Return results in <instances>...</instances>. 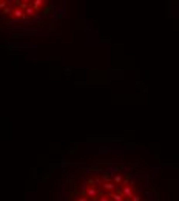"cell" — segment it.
Here are the masks:
<instances>
[{
  "mask_svg": "<svg viewBox=\"0 0 179 201\" xmlns=\"http://www.w3.org/2000/svg\"><path fill=\"white\" fill-rule=\"evenodd\" d=\"M97 201H110V200H108V197H104V195H99V198H97Z\"/></svg>",
  "mask_w": 179,
  "mask_h": 201,
  "instance_id": "obj_6",
  "label": "cell"
},
{
  "mask_svg": "<svg viewBox=\"0 0 179 201\" xmlns=\"http://www.w3.org/2000/svg\"><path fill=\"white\" fill-rule=\"evenodd\" d=\"M102 187H104L105 190H110V192L116 190V184H114V183H110V181H104V184H102Z\"/></svg>",
  "mask_w": 179,
  "mask_h": 201,
  "instance_id": "obj_3",
  "label": "cell"
},
{
  "mask_svg": "<svg viewBox=\"0 0 179 201\" xmlns=\"http://www.w3.org/2000/svg\"><path fill=\"white\" fill-rule=\"evenodd\" d=\"M121 181H122V176H121V175H116V176H114V184H119Z\"/></svg>",
  "mask_w": 179,
  "mask_h": 201,
  "instance_id": "obj_5",
  "label": "cell"
},
{
  "mask_svg": "<svg viewBox=\"0 0 179 201\" xmlns=\"http://www.w3.org/2000/svg\"><path fill=\"white\" fill-rule=\"evenodd\" d=\"M86 197H88V198H91V200H93V201H96L97 198H99V195H100V192L99 190H97V189L93 186V187H90V189H86Z\"/></svg>",
  "mask_w": 179,
  "mask_h": 201,
  "instance_id": "obj_1",
  "label": "cell"
},
{
  "mask_svg": "<svg viewBox=\"0 0 179 201\" xmlns=\"http://www.w3.org/2000/svg\"><path fill=\"white\" fill-rule=\"evenodd\" d=\"M124 195L122 192H110V198L113 200V201H124Z\"/></svg>",
  "mask_w": 179,
  "mask_h": 201,
  "instance_id": "obj_2",
  "label": "cell"
},
{
  "mask_svg": "<svg viewBox=\"0 0 179 201\" xmlns=\"http://www.w3.org/2000/svg\"><path fill=\"white\" fill-rule=\"evenodd\" d=\"M76 201H90V200H88V198H85V197H80V198H77Z\"/></svg>",
  "mask_w": 179,
  "mask_h": 201,
  "instance_id": "obj_7",
  "label": "cell"
},
{
  "mask_svg": "<svg viewBox=\"0 0 179 201\" xmlns=\"http://www.w3.org/2000/svg\"><path fill=\"white\" fill-rule=\"evenodd\" d=\"M131 201H140V198L139 197H133V200Z\"/></svg>",
  "mask_w": 179,
  "mask_h": 201,
  "instance_id": "obj_8",
  "label": "cell"
},
{
  "mask_svg": "<svg viewBox=\"0 0 179 201\" xmlns=\"http://www.w3.org/2000/svg\"><path fill=\"white\" fill-rule=\"evenodd\" d=\"M122 193L125 195L127 198H133V192H131V187H130V186H125V187H124Z\"/></svg>",
  "mask_w": 179,
  "mask_h": 201,
  "instance_id": "obj_4",
  "label": "cell"
}]
</instances>
